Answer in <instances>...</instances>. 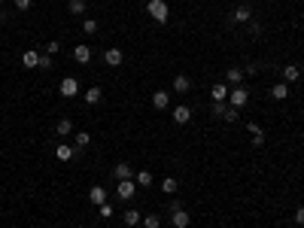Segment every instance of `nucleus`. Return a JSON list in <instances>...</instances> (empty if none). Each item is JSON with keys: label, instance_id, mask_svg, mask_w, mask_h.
Instances as JSON below:
<instances>
[{"label": "nucleus", "instance_id": "obj_31", "mask_svg": "<svg viewBox=\"0 0 304 228\" xmlns=\"http://www.w3.org/2000/svg\"><path fill=\"white\" fill-rule=\"evenodd\" d=\"M238 119H240L238 107H231V104H228V110H225V122H238Z\"/></svg>", "mask_w": 304, "mask_h": 228}, {"label": "nucleus", "instance_id": "obj_12", "mask_svg": "<svg viewBox=\"0 0 304 228\" xmlns=\"http://www.w3.org/2000/svg\"><path fill=\"white\" fill-rule=\"evenodd\" d=\"M88 201L97 204V207H100V204H107V189L104 186H92V189H88Z\"/></svg>", "mask_w": 304, "mask_h": 228}, {"label": "nucleus", "instance_id": "obj_10", "mask_svg": "<svg viewBox=\"0 0 304 228\" xmlns=\"http://www.w3.org/2000/svg\"><path fill=\"white\" fill-rule=\"evenodd\" d=\"M73 58L80 61V64H88V61H92V49H88V43H76V49H73Z\"/></svg>", "mask_w": 304, "mask_h": 228}, {"label": "nucleus", "instance_id": "obj_35", "mask_svg": "<svg viewBox=\"0 0 304 228\" xmlns=\"http://www.w3.org/2000/svg\"><path fill=\"white\" fill-rule=\"evenodd\" d=\"M58 52H61V43H55V40L46 43V55H58Z\"/></svg>", "mask_w": 304, "mask_h": 228}, {"label": "nucleus", "instance_id": "obj_9", "mask_svg": "<svg viewBox=\"0 0 304 228\" xmlns=\"http://www.w3.org/2000/svg\"><path fill=\"white\" fill-rule=\"evenodd\" d=\"M243 67H228V70H225V82H228V85H240L243 82Z\"/></svg>", "mask_w": 304, "mask_h": 228}, {"label": "nucleus", "instance_id": "obj_11", "mask_svg": "<svg viewBox=\"0 0 304 228\" xmlns=\"http://www.w3.org/2000/svg\"><path fill=\"white\" fill-rule=\"evenodd\" d=\"M189 88H192V79H189L186 73H176L174 76V91H176V95H186Z\"/></svg>", "mask_w": 304, "mask_h": 228}, {"label": "nucleus", "instance_id": "obj_19", "mask_svg": "<svg viewBox=\"0 0 304 228\" xmlns=\"http://www.w3.org/2000/svg\"><path fill=\"white\" fill-rule=\"evenodd\" d=\"M228 91H231V88L225 85V82H216V85L210 88V98H213V100H225V98H228Z\"/></svg>", "mask_w": 304, "mask_h": 228}, {"label": "nucleus", "instance_id": "obj_7", "mask_svg": "<svg viewBox=\"0 0 304 228\" xmlns=\"http://www.w3.org/2000/svg\"><path fill=\"white\" fill-rule=\"evenodd\" d=\"M246 134L253 137V146L265 143V131H262V125H258V122H246Z\"/></svg>", "mask_w": 304, "mask_h": 228}, {"label": "nucleus", "instance_id": "obj_4", "mask_svg": "<svg viewBox=\"0 0 304 228\" xmlns=\"http://www.w3.org/2000/svg\"><path fill=\"white\" fill-rule=\"evenodd\" d=\"M58 91H61V98H76V95H80V79H76V76H64Z\"/></svg>", "mask_w": 304, "mask_h": 228}, {"label": "nucleus", "instance_id": "obj_14", "mask_svg": "<svg viewBox=\"0 0 304 228\" xmlns=\"http://www.w3.org/2000/svg\"><path fill=\"white\" fill-rule=\"evenodd\" d=\"M112 174H116V179H131V177H134V164L119 162L116 167H112Z\"/></svg>", "mask_w": 304, "mask_h": 228}, {"label": "nucleus", "instance_id": "obj_16", "mask_svg": "<svg viewBox=\"0 0 304 228\" xmlns=\"http://www.w3.org/2000/svg\"><path fill=\"white\" fill-rule=\"evenodd\" d=\"M73 134V122L70 119H58L55 122V137H70Z\"/></svg>", "mask_w": 304, "mask_h": 228}, {"label": "nucleus", "instance_id": "obj_27", "mask_svg": "<svg viewBox=\"0 0 304 228\" xmlns=\"http://www.w3.org/2000/svg\"><path fill=\"white\" fill-rule=\"evenodd\" d=\"M67 9H70L73 16H82V13H85V0H70V3H67Z\"/></svg>", "mask_w": 304, "mask_h": 228}, {"label": "nucleus", "instance_id": "obj_30", "mask_svg": "<svg viewBox=\"0 0 304 228\" xmlns=\"http://www.w3.org/2000/svg\"><path fill=\"white\" fill-rule=\"evenodd\" d=\"M82 31L88 33V37H95V33H97V21H95V18H85V21H82Z\"/></svg>", "mask_w": 304, "mask_h": 228}, {"label": "nucleus", "instance_id": "obj_33", "mask_svg": "<svg viewBox=\"0 0 304 228\" xmlns=\"http://www.w3.org/2000/svg\"><path fill=\"white\" fill-rule=\"evenodd\" d=\"M13 3H16V9H18V13H28V9L33 6V0H13Z\"/></svg>", "mask_w": 304, "mask_h": 228}, {"label": "nucleus", "instance_id": "obj_39", "mask_svg": "<svg viewBox=\"0 0 304 228\" xmlns=\"http://www.w3.org/2000/svg\"><path fill=\"white\" fill-rule=\"evenodd\" d=\"M0 3H6V0H0Z\"/></svg>", "mask_w": 304, "mask_h": 228}, {"label": "nucleus", "instance_id": "obj_32", "mask_svg": "<svg viewBox=\"0 0 304 228\" xmlns=\"http://www.w3.org/2000/svg\"><path fill=\"white\" fill-rule=\"evenodd\" d=\"M40 70H52V55H40Z\"/></svg>", "mask_w": 304, "mask_h": 228}, {"label": "nucleus", "instance_id": "obj_8", "mask_svg": "<svg viewBox=\"0 0 304 228\" xmlns=\"http://www.w3.org/2000/svg\"><path fill=\"white\" fill-rule=\"evenodd\" d=\"M73 155H76V146H70V143H58L55 146V158H58V162H70Z\"/></svg>", "mask_w": 304, "mask_h": 228}, {"label": "nucleus", "instance_id": "obj_17", "mask_svg": "<svg viewBox=\"0 0 304 228\" xmlns=\"http://www.w3.org/2000/svg\"><path fill=\"white\" fill-rule=\"evenodd\" d=\"M283 79H286V85H289V82H298V79H301V67L286 64V67H283Z\"/></svg>", "mask_w": 304, "mask_h": 228}, {"label": "nucleus", "instance_id": "obj_25", "mask_svg": "<svg viewBox=\"0 0 304 228\" xmlns=\"http://www.w3.org/2000/svg\"><path fill=\"white\" fill-rule=\"evenodd\" d=\"M137 186H140V189L152 186V174H149V170H137Z\"/></svg>", "mask_w": 304, "mask_h": 228}, {"label": "nucleus", "instance_id": "obj_36", "mask_svg": "<svg viewBox=\"0 0 304 228\" xmlns=\"http://www.w3.org/2000/svg\"><path fill=\"white\" fill-rule=\"evenodd\" d=\"M295 225H304V207L295 210Z\"/></svg>", "mask_w": 304, "mask_h": 228}, {"label": "nucleus", "instance_id": "obj_34", "mask_svg": "<svg viewBox=\"0 0 304 228\" xmlns=\"http://www.w3.org/2000/svg\"><path fill=\"white\" fill-rule=\"evenodd\" d=\"M97 213L104 216V219H110V216H116V210H112L110 204H100V207H97Z\"/></svg>", "mask_w": 304, "mask_h": 228}, {"label": "nucleus", "instance_id": "obj_1", "mask_svg": "<svg viewBox=\"0 0 304 228\" xmlns=\"http://www.w3.org/2000/svg\"><path fill=\"white\" fill-rule=\"evenodd\" d=\"M146 13L152 16V21L167 25V18H171V6H167L164 0H149V3H146Z\"/></svg>", "mask_w": 304, "mask_h": 228}, {"label": "nucleus", "instance_id": "obj_2", "mask_svg": "<svg viewBox=\"0 0 304 228\" xmlns=\"http://www.w3.org/2000/svg\"><path fill=\"white\" fill-rule=\"evenodd\" d=\"M171 222H174V228H189L192 225V216L179 207V204H171Z\"/></svg>", "mask_w": 304, "mask_h": 228}, {"label": "nucleus", "instance_id": "obj_20", "mask_svg": "<svg viewBox=\"0 0 304 228\" xmlns=\"http://www.w3.org/2000/svg\"><path fill=\"white\" fill-rule=\"evenodd\" d=\"M189 119H192V110L189 107H176L174 110V122L176 125H189Z\"/></svg>", "mask_w": 304, "mask_h": 228}, {"label": "nucleus", "instance_id": "obj_3", "mask_svg": "<svg viewBox=\"0 0 304 228\" xmlns=\"http://www.w3.org/2000/svg\"><path fill=\"white\" fill-rule=\"evenodd\" d=\"M228 104H231V107H238V110L246 107V104H250V91H246L243 85H234V88L228 91Z\"/></svg>", "mask_w": 304, "mask_h": 228}, {"label": "nucleus", "instance_id": "obj_18", "mask_svg": "<svg viewBox=\"0 0 304 228\" xmlns=\"http://www.w3.org/2000/svg\"><path fill=\"white\" fill-rule=\"evenodd\" d=\"M21 64H25V67H40V52L37 49H28L25 55H21Z\"/></svg>", "mask_w": 304, "mask_h": 228}, {"label": "nucleus", "instance_id": "obj_23", "mask_svg": "<svg viewBox=\"0 0 304 228\" xmlns=\"http://www.w3.org/2000/svg\"><path fill=\"white\" fill-rule=\"evenodd\" d=\"M271 98H274V100H286V98H289V85H286V82H277V85L271 88Z\"/></svg>", "mask_w": 304, "mask_h": 228}, {"label": "nucleus", "instance_id": "obj_13", "mask_svg": "<svg viewBox=\"0 0 304 228\" xmlns=\"http://www.w3.org/2000/svg\"><path fill=\"white\" fill-rule=\"evenodd\" d=\"M152 107L155 110H167L171 107V95H167V91H152Z\"/></svg>", "mask_w": 304, "mask_h": 228}, {"label": "nucleus", "instance_id": "obj_28", "mask_svg": "<svg viewBox=\"0 0 304 228\" xmlns=\"http://www.w3.org/2000/svg\"><path fill=\"white\" fill-rule=\"evenodd\" d=\"M213 116H216V119H225V110H228V107H225V100H213Z\"/></svg>", "mask_w": 304, "mask_h": 228}, {"label": "nucleus", "instance_id": "obj_21", "mask_svg": "<svg viewBox=\"0 0 304 228\" xmlns=\"http://www.w3.org/2000/svg\"><path fill=\"white\" fill-rule=\"evenodd\" d=\"M122 219H125L128 228H134V225H140V222H143V216H140L137 210H125V213H122Z\"/></svg>", "mask_w": 304, "mask_h": 228}, {"label": "nucleus", "instance_id": "obj_24", "mask_svg": "<svg viewBox=\"0 0 304 228\" xmlns=\"http://www.w3.org/2000/svg\"><path fill=\"white\" fill-rule=\"evenodd\" d=\"M88 143H92V134H88V131H80V134L73 137V146H76V149H85Z\"/></svg>", "mask_w": 304, "mask_h": 228}, {"label": "nucleus", "instance_id": "obj_38", "mask_svg": "<svg viewBox=\"0 0 304 228\" xmlns=\"http://www.w3.org/2000/svg\"><path fill=\"white\" fill-rule=\"evenodd\" d=\"M225 3H231V0H225Z\"/></svg>", "mask_w": 304, "mask_h": 228}, {"label": "nucleus", "instance_id": "obj_5", "mask_svg": "<svg viewBox=\"0 0 304 228\" xmlns=\"http://www.w3.org/2000/svg\"><path fill=\"white\" fill-rule=\"evenodd\" d=\"M116 195L122 201H131L134 195H137V182L134 179H119V186H116Z\"/></svg>", "mask_w": 304, "mask_h": 228}, {"label": "nucleus", "instance_id": "obj_15", "mask_svg": "<svg viewBox=\"0 0 304 228\" xmlns=\"http://www.w3.org/2000/svg\"><path fill=\"white\" fill-rule=\"evenodd\" d=\"M253 16H250V6H238L231 13V25H246V21H250Z\"/></svg>", "mask_w": 304, "mask_h": 228}, {"label": "nucleus", "instance_id": "obj_6", "mask_svg": "<svg viewBox=\"0 0 304 228\" xmlns=\"http://www.w3.org/2000/svg\"><path fill=\"white\" fill-rule=\"evenodd\" d=\"M122 61H125V52L116 49V46L104 52V64H107V67H122Z\"/></svg>", "mask_w": 304, "mask_h": 228}, {"label": "nucleus", "instance_id": "obj_37", "mask_svg": "<svg viewBox=\"0 0 304 228\" xmlns=\"http://www.w3.org/2000/svg\"><path fill=\"white\" fill-rule=\"evenodd\" d=\"M9 16H6V9H0V21H6Z\"/></svg>", "mask_w": 304, "mask_h": 228}, {"label": "nucleus", "instance_id": "obj_22", "mask_svg": "<svg viewBox=\"0 0 304 228\" xmlns=\"http://www.w3.org/2000/svg\"><path fill=\"white\" fill-rule=\"evenodd\" d=\"M100 98H104V91H100L97 85H92V88L85 91V104H92V107H95V104H100Z\"/></svg>", "mask_w": 304, "mask_h": 228}, {"label": "nucleus", "instance_id": "obj_26", "mask_svg": "<svg viewBox=\"0 0 304 228\" xmlns=\"http://www.w3.org/2000/svg\"><path fill=\"white\" fill-rule=\"evenodd\" d=\"M161 192H164V195H174V192H176V179L174 177H164L161 179Z\"/></svg>", "mask_w": 304, "mask_h": 228}, {"label": "nucleus", "instance_id": "obj_29", "mask_svg": "<svg viewBox=\"0 0 304 228\" xmlns=\"http://www.w3.org/2000/svg\"><path fill=\"white\" fill-rule=\"evenodd\" d=\"M143 228H161V219L155 213H149V216H143Z\"/></svg>", "mask_w": 304, "mask_h": 228}]
</instances>
